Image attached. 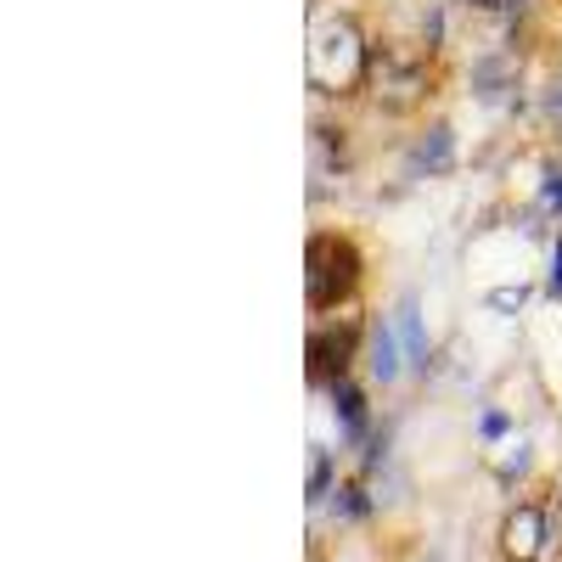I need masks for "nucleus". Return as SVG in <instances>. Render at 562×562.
Instances as JSON below:
<instances>
[{"label": "nucleus", "instance_id": "1", "mask_svg": "<svg viewBox=\"0 0 562 562\" xmlns=\"http://www.w3.org/2000/svg\"><path fill=\"white\" fill-rule=\"evenodd\" d=\"M445 45L434 40H400V34H383L371 45V68H366V85H360V102L378 113V119H416L428 113V102L439 97L445 85Z\"/></svg>", "mask_w": 562, "mask_h": 562}, {"label": "nucleus", "instance_id": "2", "mask_svg": "<svg viewBox=\"0 0 562 562\" xmlns=\"http://www.w3.org/2000/svg\"><path fill=\"white\" fill-rule=\"evenodd\" d=\"M371 45L378 34L366 29L355 7H310V45H304V74L315 102H355L366 68H371Z\"/></svg>", "mask_w": 562, "mask_h": 562}, {"label": "nucleus", "instance_id": "3", "mask_svg": "<svg viewBox=\"0 0 562 562\" xmlns=\"http://www.w3.org/2000/svg\"><path fill=\"white\" fill-rule=\"evenodd\" d=\"M360 281H366V254H360V243L349 237V231L315 225L310 243H304V299H310V315L355 310Z\"/></svg>", "mask_w": 562, "mask_h": 562}, {"label": "nucleus", "instance_id": "4", "mask_svg": "<svg viewBox=\"0 0 562 562\" xmlns=\"http://www.w3.org/2000/svg\"><path fill=\"white\" fill-rule=\"evenodd\" d=\"M546 540H551V518H546L540 501H518V506L506 512V524H501V551H506L512 562H540Z\"/></svg>", "mask_w": 562, "mask_h": 562}, {"label": "nucleus", "instance_id": "5", "mask_svg": "<svg viewBox=\"0 0 562 562\" xmlns=\"http://www.w3.org/2000/svg\"><path fill=\"white\" fill-rule=\"evenodd\" d=\"M405 158H411V180H439V175H450V169H456V130H450L445 119L428 124V130H416L411 147H405Z\"/></svg>", "mask_w": 562, "mask_h": 562}, {"label": "nucleus", "instance_id": "6", "mask_svg": "<svg viewBox=\"0 0 562 562\" xmlns=\"http://www.w3.org/2000/svg\"><path fill=\"white\" fill-rule=\"evenodd\" d=\"M490 315H501V321H518L529 304H535V281H495V288H484V299H479Z\"/></svg>", "mask_w": 562, "mask_h": 562}, {"label": "nucleus", "instance_id": "7", "mask_svg": "<svg viewBox=\"0 0 562 562\" xmlns=\"http://www.w3.org/2000/svg\"><path fill=\"white\" fill-rule=\"evenodd\" d=\"M546 299L562 304V225H557V237L546 243Z\"/></svg>", "mask_w": 562, "mask_h": 562}]
</instances>
